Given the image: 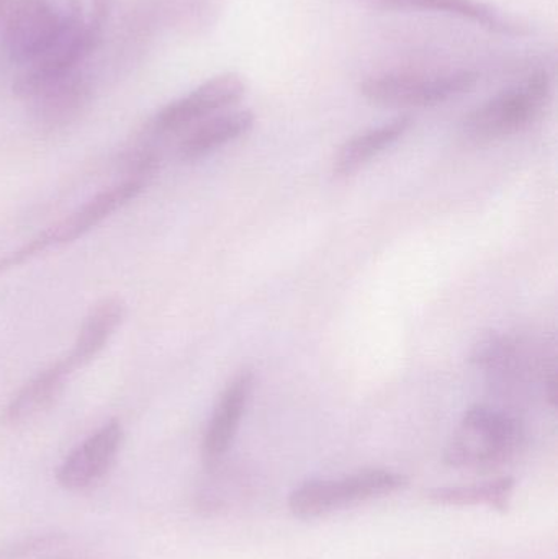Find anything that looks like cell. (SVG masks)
Segmentation results:
<instances>
[{
    "label": "cell",
    "instance_id": "cell-4",
    "mask_svg": "<svg viewBox=\"0 0 558 559\" xmlns=\"http://www.w3.org/2000/svg\"><path fill=\"white\" fill-rule=\"evenodd\" d=\"M406 483L405 475L385 468L360 469L341 478L310 479L290 492L288 508L295 518L310 521L392 495L405 488Z\"/></svg>",
    "mask_w": 558,
    "mask_h": 559
},
{
    "label": "cell",
    "instance_id": "cell-18",
    "mask_svg": "<svg viewBox=\"0 0 558 559\" xmlns=\"http://www.w3.org/2000/svg\"><path fill=\"white\" fill-rule=\"evenodd\" d=\"M153 20L183 32L209 25L216 12L213 0H153Z\"/></svg>",
    "mask_w": 558,
    "mask_h": 559
},
{
    "label": "cell",
    "instance_id": "cell-7",
    "mask_svg": "<svg viewBox=\"0 0 558 559\" xmlns=\"http://www.w3.org/2000/svg\"><path fill=\"white\" fill-rule=\"evenodd\" d=\"M123 439L121 424L108 420L68 453L56 472V481L71 492L85 491L97 485L117 462Z\"/></svg>",
    "mask_w": 558,
    "mask_h": 559
},
{
    "label": "cell",
    "instance_id": "cell-2",
    "mask_svg": "<svg viewBox=\"0 0 558 559\" xmlns=\"http://www.w3.org/2000/svg\"><path fill=\"white\" fill-rule=\"evenodd\" d=\"M84 23L81 0H15L3 20V46L26 68Z\"/></svg>",
    "mask_w": 558,
    "mask_h": 559
},
{
    "label": "cell",
    "instance_id": "cell-11",
    "mask_svg": "<svg viewBox=\"0 0 558 559\" xmlns=\"http://www.w3.org/2000/svg\"><path fill=\"white\" fill-rule=\"evenodd\" d=\"M71 373L64 360L56 361L39 371L10 397L0 414V423L7 427H22L38 419L55 406Z\"/></svg>",
    "mask_w": 558,
    "mask_h": 559
},
{
    "label": "cell",
    "instance_id": "cell-21",
    "mask_svg": "<svg viewBox=\"0 0 558 559\" xmlns=\"http://www.w3.org/2000/svg\"><path fill=\"white\" fill-rule=\"evenodd\" d=\"M115 5H117V0H91V15H88L87 22L104 32V26L107 25Z\"/></svg>",
    "mask_w": 558,
    "mask_h": 559
},
{
    "label": "cell",
    "instance_id": "cell-12",
    "mask_svg": "<svg viewBox=\"0 0 558 559\" xmlns=\"http://www.w3.org/2000/svg\"><path fill=\"white\" fill-rule=\"evenodd\" d=\"M256 117L252 111L238 110L213 115L190 128L189 133L177 146V157L182 163H197L210 154L225 147L226 144L239 140L254 127Z\"/></svg>",
    "mask_w": 558,
    "mask_h": 559
},
{
    "label": "cell",
    "instance_id": "cell-9",
    "mask_svg": "<svg viewBox=\"0 0 558 559\" xmlns=\"http://www.w3.org/2000/svg\"><path fill=\"white\" fill-rule=\"evenodd\" d=\"M254 381L252 370H242L219 394L202 440L203 462L209 468H215L235 442L254 390Z\"/></svg>",
    "mask_w": 558,
    "mask_h": 559
},
{
    "label": "cell",
    "instance_id": "cell-3",
    "mask_svg": "<svg viewBox=\"0 0 558 559\" xmlns=\"http://www.w3.org/2000/svg\"><path fill=\"white\" fill-rule=\"evenodd\" d=\"M553 88L549 72H533L471 111L462 124L465 136L475 143H491L526 130L549 107Z\"/></svg>",
    "mask_w": 558,
    "mask_h": 559
},
{
    "label": "cell",
    "instance_id": "cell-14",
    "mask_svg": "<svg viewBox=\"0 0 558 559\" xmlns=\"http://www.w3.org/2000/svg\"><path fill=\"white\" fill-rule=\"evenodd\" d=\"M413 118L409 115L393 118L380 127L370 128L347 140L334 157L333 170L337 177H349L363 169L364 166L385 153L396 141L402 140L409 128Z\"/></svg>",
    "mask_w": 558,
    "mask_h": 559
},
{
    "label": "cell",
    "instance_id": "cell-6",
    "mask_svg": "<svg viewBox=\"0 0 558 559\" xmlns=\"http://www.w3.org/2000/svg\"><path fill=\"white\" fill-rule=\"evenodd\" d=\"M245 79L235 72L215 75L193 88L190 94L170 102L147 121L146 134L156 138L173 136L199 124L200 121L222 114L242 100Z\"/></svg>",
    "mask_w": 558,
    "mask_h": 559
},
{
    "label": "cell",
    "instance_id": "cell-8",
    "mask_svg": "<svg viewBox=\"0 0 558 559\" xmlns=\"http://www.w3.org/2000/svg\"><path fill=\"white\" fill-rule=\"evenodd\" d=\"M94 82L81 68L36 92L29 98L33 120L45 131H58L74 123L91 105Z\"/></svg>",
    "mask_w": 558,
    "mask_h": 559
},
{
    "label": "cell",
    "instance_id": "cell-22",
    "mask_svg": "<svg viewBox=\"0 0 558 559\" xmlns=\"http://www.w3.org/2000/svg\"><path fill=\"white\" fill-rule=\"evenodd\" d=\"M13 2H15V0H0V20H5L7 13H9Z\"/></svg>",
    "mask_w": 558,
    "mask_h": 559
},
{
    "label": "cell",
    "instance_id": "cell-1",
    "mask_svg": "<svg viewBox=\"0 0 558 559\" xmlns=\"http://www.w3.org/2000/svg\"><path fill=\"white\" fill-rule=\"evenodd\" d=\"M526 442L523 420L500 407L474 404L465 411L444 450L452 468L488 469L518 455Z\"/></svg>",
    "mask_w": 558,
    "mask_h": 559
},
{
    "label": "cell",
    "instance_id": "cell-19",
    "mask_svg": "<svg viewBox=\"0 0 558 559\" xmlns=\"http://www.w3.org/2000/svg\"><path fill=\"white\" fill-rule=\"evenodd\" d=\"M123 166L128 179L143 180L153 176L161 167V156L151 146H138L128 151L123 156Z\"/></svg>",
    "mask_w": 558,
    "mask_h": 559
},
{
    "label": "cell",
    "instance_id": "cell-15",
    "mask_svg": "<svg viewBox=\"0 0 558 559\" xmlns=\"http://www.w3.org/2000/svg\"><path fill=\"white\" fill-rule=\"evenodd\" d=\"M363 2L380 10H431V12L449 13V15L478 23L491 32L508 33V35L523 32L517 22L478 0H363Z\"/></svg>",
    "mask_w": 558,
    "mask_h": 559
},
{
    "label": "cell",
    "instance_id": "cell-16",
    "mask_svg": "<svg viewBox=\"0 0 558 559\" xmlns=\"http://www.w3.org/2000/svg\"><path fill=\"white\" fill-rule=\"evenodd\" d=\"M471 361L478 370L487 371L501 381L523 380L531 373L520 342L497 332H488L475 342Z\"/></svg>",
    "mask_w": 558,
    "mask_h": 559
},
{
    "label": "cell",
    "instance_id": "cell-5",
    "mask_svg": "<svg viewBox=\"0 0 558 559\" xmlns=\"http://www.w3.org/2000/svg\"><path fill=\"white\" fill-rule=\"evenodd\" d=\"M478 74L474 71L442 74H383L366 79L360 95L377 107L426 108L446 104L474 91Z\"/></svg>",
    "mask_w": 558,
    "mask_h": 559
},
{
    "label": "cell",
    "instance_id": "cell-10",
    "mask_svg": "<svg viewBox=\"0 0 558 559\" xmlns=\"http://www.w3.org/2000/svg\"><path fill=\"white\" fill-rule=\"evenodd\" d=\"M146 182L138 179H124L108 189L102 190L92 197L81 209L75 210L68 218L59 222L52 228L41 233L46 249L56 246L69 245L78 241L82 236L97 228L105 219L110 218L115 212L133 202L143 192Z\"/></svg>",
    "mask_w": 558,
    "mask_h": 559
},
{
    "label": "cell",
    "instance_id": "cell-20",
    "mask_svg": "<svg viewBox=\"0 0 558 559\" xmlns=\"http://www.w3.org/2000/svg\"><path fill=\"white\" fill-rule=\"evenodd\" d=\"M58 535H35L0 544V559H26L56 545Z\"/></svg>",
    "mask_w": 558,
    "mask_h": 559
},
{
    "label": "cell",
    "instance_id": "cell-17",
    "mask_svg": "<svg viewBox=\"0 0 558 559\" xmlns=\"http://www.w3.org/2000/svg\"><path fill=\"white\" fill-rule=\"evenodd\" d=\"M514 495V479L510 476L490 479V481L474 483V485L444 486L429 489L426 498L436 506L451 508H472L487 506L498 512H508Z\"/></svg>",
    "mask_w": 558,
    "mask_h": 559
},
{
    "label": "cell",
    "instance_id": "cell-13",
    "mask_svg": "<svg viewBox=\"0 0 558 559\" xmlns=\"http://www.w3.org/2000/svg\"><path fill=\"white\" fill-rule=\"evenodd\" d=\"M124 311L127 308L123 299L118 296L102 299L88 311L75 338L74 347L69 352L68 357L62 358L69 370L75 371L87 367L104 352L123 322Z\"/></svg>",
    "mask_w": 558,
    "mask_h": 559
},
{
    "label": "cell",
    "instance_id": "cell-23",
    "mask_svg": "<svg viewBox=\"0 0 558 559\" xmlns=\"http://www.w3.org/2000/svg\"><path fill=\"white\" fill-rule=\"evenodd\" d=\"M55 559H68V558H55Z\"/></svg>",
    "mask_w": 558,
    "mask_h": 559
}]
</instances>
